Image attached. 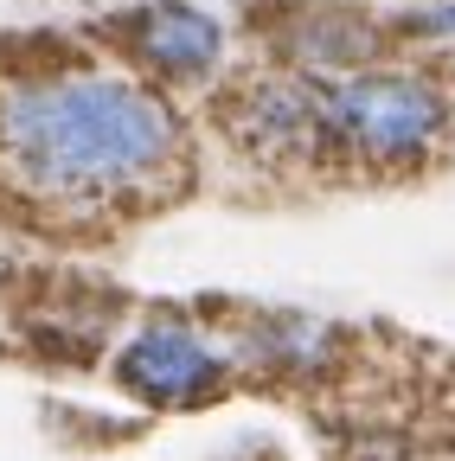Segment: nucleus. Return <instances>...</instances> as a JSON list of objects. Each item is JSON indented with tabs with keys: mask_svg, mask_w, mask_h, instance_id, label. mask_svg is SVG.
<instances>
[{
	"mask_svg": "<svg viewBox=\"0 0 455 461\" xmlns=\"http://www.w3.org/2000/svg\"><path fill=\"white\" fill-rule=\"evenodd\" d=\"M0 160L59 205H109L160 186L180 160V122L129 77H45L0 103Z\"/></svg>",
	"mask_w": 455,
	"mask_h": 461,
	"instance_id": "nucleus-1",
	"label": "nucleus"
},
{
	"mask_svg": "<svg viewBox=\"0 0 455 461\" xmlns=\"http://www.w3.org/2000/svg\"><path fill=\"white\" fill-rule=\"evenodd\" d=\"M321 122L327 141L353 148L359 160L405 167L449 135V96L411 71H353L321 90Z\"/></svg>",
	"mask_w": 455,
	"mask_h": 461,
	"instance_id": "nucleus-2",
	"label": "nucleus"
},
{
	"mask_svg": "<svg viewBox=\"0 0 455 461\" xmlns=\"http://www.w3.org/2000/svg\"><path fill=\"white\" fill-rule=\"evenodd\" d=\"M218 372H224V353L212 339H199L193 327H148L116 359L123 391H135L148 403H199L218 384Z\"/></svg>",
	"mask_w": 455,
	"mask_h": 461,
	"instance_id": "nucleus-3",
	"label": "nucleus"
},
{
	"mask_svg": "<svg viewBox=\"0 0 455 461\" xmlns=\"http://www.w3.org/2000/svg\"><path fill=\"white\" fill-rule=\"evenodd\" d=\"M232 135L257 154H314L327 141L321 90L308 84H244L232 103Z\"/></svg>",
	"mask_w": 455,
	"mask_h": 461,
	"instance_id": "nucleus-4",
	"label": "nucleus"
},
{
	"mask_svg": "<svg viewBox=\"0 0 455 461\" xmlns=\"http://www.w3.org/2000/svg\"><path fill=\"white\" fill-rule=\"evenodd\" d=\"M135 39H141V58L167 77H205L218 65V51H224L218 20L187 7V0H154L135 20Z\"/></svg>",
	"mask_w": 455,
	"mask_h": 461,
	"instance_id": "nucleus-5",
	"label": "nucleus"
},
{
	"mask_svg": "<svg viewBox=\"0 0 455 461\" xmlns=\"http://www.w3.org/2000/svg\"><path fill=\"white\" fill-rule=\"evenodd\" d=\"M289 51L302 58V65H314V71H327V65H359V58L378 51V32H372L366 20H353V14H308V20L296 26Z\"/></svg>",
	"mask_w": 455,
	"mask_h": 461,
	"instance_id": "nucleus-6",
	"label": "nucleus"
},
{
	"mask_svg": "<svg viewBox=\"0 0 455 461\" xmlns=\"http://www.w3.org/2000/svg\"><path fill=\"white\" fill-rule=\"evenodd\" d=\"M327 346H333V333H327L321 321L282 314V321H269V333H263L257 353H263V359H282V366H296V372H314V366L327 359Z\"/></svg>",
	"mask_w": 455,
	"mask_h": 461,
	"instance_id": "nucleus-7",
	"label": "nucleus"
},
{
	"mask_svg": "<svg viewBox=\"0 0 455 461\" xmlns=\"http://www.w3.org/2000/svg\"><path fill=\"white\" fill-rule=\"evenodd\" d=\"M405 32H430V39H455V0H430V7L405 14Z\"/></svg>",
	"mask_w": 455,
	"mask_h": 461,
	"instance_id": "nucleus-8",
	"label": "nucleus"
}]
</instances>
